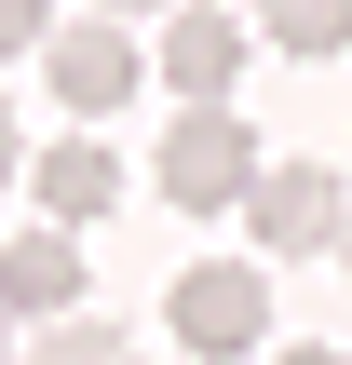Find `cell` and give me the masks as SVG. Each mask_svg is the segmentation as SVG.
<instances>
[{
	"instance_id": "9",
	"label": "cell",
	"mask_w": 352,
	"mask_h": 365,
	"mask_svg": "<svg viewBox=\"0 0 352 365\" xmlns=\"http://www.w3.org/2000/svg\"><path fill=\"white\" fill-rule=\"evenodd\" d=\"M27 365H122V325H95V312H68V325H41Z\"/></svg>"
},
{
	"instance_id": "2",
	"label": "cell",
	"mask_w": 352,
	"mask_h": 365,
	"mask_svg": "<svg viewBox=\"0 0 352 365\" xmlns=\"http://www.w3.org/2000/svg\"><path fill=\"white\" fill-rule=\"evenodd\" d=\"M149 176H163V203H176V217H231V203H244V176H258V135H244L231 108H176V135H163V163H149Z\"/></svg>"
},
{
	"instance_id": "4",
	"label": "cell",
	"mask_w": 352,
	"mask_h": 365,
	"mask_svg": "<svg viewBox=\"0 0 352 365\" xmlns=\"http://www.w3.org/2000/svg\"><path fill=\"white\" fill-rule=\"evenodd\" d=\"M41 81H54V108H68V122H109L149 68H136V41H122V27H68V41L41 27Z\"/></svg>"
},
{
	"instance_id": "6",
	"label": "cell",
	"mask_w": 352,
	"mask_h": 365,
	"mask_svg": "<svg viewBox=\"0 0 352 365\" xmlns=\"http://www.w3.org/2000/svg\"><path fill=\"white\" fill-rule=\"evenodd\" d=\"M0 312H81V230L68 217H41V230L0 244Z\"/></svg>"
},
{
	"instance_id": "3",
	"label": "cell",
	"mask_w": 352,
	"mask_h": 365,
	"mask_svg": "<svg viewBox=\"0 0 352 365\" xmlns=\"http://www.w3.org/2000/svg\"><path fill=\"white\" fill-rule=\"evenodd\" d=\"M339 176H326V163H258V176H244V230H258V244H271V257H312V244H339Z\"/></svg>"
},
{
	"instance_id": "13",
	"label": "cell",
	"mask_w": 352,
	"mask_h": 365,
	"mask_svg": "<svg viewBox=\"0 0 352 365\" xmlns=\"http://www.w3.org/2000/svg\"><path fill=\"white\" fill-rule=\"evenodd\" d=\"M109 14H163V0H109Z\"/></svg>"
},
{
	"instance_id": "14",
	"label": "cell",
	"mask_w": 352,
	"mask_h": 365,
	"mask_svg": "<svg viewBox=\"0 0 352 365\" xmlns=\"http://www.w3.org/2000/svg\"><path fill=\"white\" fill-rule=\"evenodd\" d=\"M0 365H14V312H0Z\"/></svg>"
},
{
	"instance_id": "11",
	"label": "cell",
	"mask_w": 352,
	"mask_h": 365,
	"mask_svg": "<svg viewBox=\"0 0 352 365\" xmlns=\"http://www.w3.org/2000/svg\"><path fill=\"white\" fill-rule=\"evenodd\" d=\"M285 365H339V352H326V339H298V352H285Z\"/></svg>"
},
{
	"instance_id": "5",
	"label": "cell",
	"mask_w": 352,
	"mask_h": 365,
	"mask_svg": "<svg viewBox=\"0 0 352 365\" xmlns=\"http://www.w3.org/2000/svg\"><path fill=\"white\" fill-rule=\"evenodd\" d=\"M163 81H176V108H231V81H244V27L203 14V0H176V27H163Z\"/></svg>"
},
{
	"instance_id": "10",
	"label": "cell",
	"mask_w": 352,
	"mask_h": 365,
	"mask_svg": "<svg viewBox=\"0 0 352 365\" xmlns=\"http://www.w3.org/2000/svg\"><path fill=\"white\" fill-rule=\"evenodd\" d=\"M41 27H54V0H0V54H41Z\"/></svg>"
},
{
	"instance_id": "15",
	"label": "cell",
	"mask_w": 352,
	"mask_h": 365,
	"mask_svg": "<svg viewBox=\"0 0 352 365\" xmlns=\"http://www.w3.org/2000/svg\"><path fill=\"white\" fill-rule=\"evenodd\" d=\"M339 271H352V217H339Z\"/></svg>"
},
{
	"instance_id": "7",
	"label": "cell",
	"mask_w": 352,
	"mask_h": 365,
	"mask_svg": "<svg viewBox=\"0 0 352 365\" xmlns=\"http://www.w3.org/2000/svg\"><path fill=\"white\" fill-rule=\"evenodd\" d=\"M27 190H41V217H68V230H95V217L122 203V163H109L95 135H54V149L27 163Z\"/></svg>"
},
{
	"instance_id": "12",
	"label": "cell",
	"mask_w": 352,
	"mask_h": 365,
	"mask_svg": "<svg viewBox=\"0 0 352 365\" xmlns=\"http://www.w3.org/2000/svg\"><path fill=\"white\" fill-rule=\"evenodd\" d=\"M0 176H14V108H0Z\"/></svg>"
},
{
	"instance_id": "1",
	"label": "cell",
	"mask_w": 352,
	"mask_h": 365,
	"mask_svg": "<svg viewBox=\"0 0 352 365\" xmlns=\"http://www.w3.org/2000/svg\"><path fill=\"white\" fill-rule=\"evenodd\" d=\"M163 325H176V352L244 365L258 339H271V271H244V257H203V271H176V284H163Z\"/></svg>"
},
{
	"instance_id": "8",
	"label": "cell",
	"mask_w": 352,
	"mask_h": 365,
	"mask_svg": "<svg viewBox=\"0 0 352 365\" xmlns=\"http://www.w3.org/2000/svg\"><path fill=\"white\" fill-rule=\"evenodd\" d=\"M258 41H285V54H352V0H258Z\"/></svg>"
}]
</instances>
